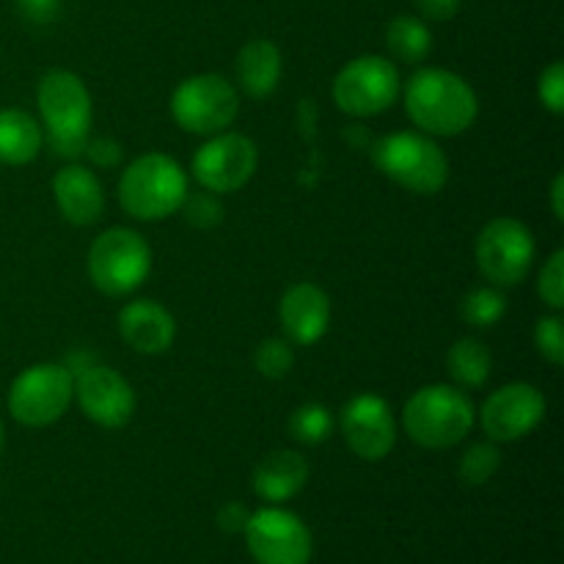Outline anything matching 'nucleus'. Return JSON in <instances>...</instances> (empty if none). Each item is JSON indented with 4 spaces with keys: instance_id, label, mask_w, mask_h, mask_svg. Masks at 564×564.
Masks as SVG:
<instances>
[{
    "instance_id": "f257e3e1",
    "label": "nucleus",
    "mask_w": 564,
    "mask_h": 564,
    "mask_svg": "<svg viewBox=\"0 0 564 564\" xmlns=\"http://www.w3.org/2000/svg\"><path fill=\"white\" fill-rule=\"evenodd\" d=\"M402 97L413 124L433 138L463 135L479 116V99L471 83L438 66L413 72Z\"/></svg>"
},
{
    "instance_id": "f03ea898",
    "label": "nucleus",
    "mask_w": 564,
    "mask_h": 564,
    "mask_svg": "<svg viewBox=\"0 0 564 564\" xmlns=\"http://www.w3.org/2000/svg\"><path fill=\"white\" fill-rule=\"evenodd\" d=\"M474 424L471 397L449 383L422 386L402 408V430L424 449H452L471 435Z\"/></svg>"
},
{
    "instance_id": "7ed1b4c3",
    "label": "nucleus",
    "mask_w": 564,
    "mask_h": 564,
    "mask_svg": "<svg viewBox=\"0 0 564 564\" xmlns=\"http://www.w3.org/2000/svg\"><path fill=\"white\" fill-rule=\"evenodd\" d=\"M187 196V174L174 158L149 152L132 160L119 180V204L130 218L158 224L180 213Z\"/></svg>"
},
{
    "instance_id": "20e7f679",
    "label": "nucleus",
    "mask_w": 564,
    "mask_h": 564,
    "mask_svg": "<svg viewBox=\"0 0 564 564\" xmlns=\"http://www.w3.org/2000/svg\"><path fill=\"white\" fill-rule=\"evenodd\" d=\"M36 105L44 121V132H47V143L55 154L77 158L86 152L94 108L86 83L75 72L50 69L39 80Z\"/></svg>"
},
{
    "instance_id": "39448f33",
    "label": "nucleus",
    "mask_w": 564,
    "mask_h": 564,
    "mask_svg": "<svg viewBox=\"0 0 564 564\" xmlns=\"http://www.w3.org/2000/svg\"><path fill=\"white\" fill-rule=\"evenodd\" d=\"M372 154L380 174L416 196H435L449 182V158L427 132H391Z\"/></svg>"
},
{
    "instance_id": "423d86ee",
    "label": "nucleus",
    "mask_w": 564,
    "mask_h": 564,
    "mask_svg": "<svg viewBox=\"0 0 564 564\" xmlns=\"http://www.w3.org/2000/svg\"><path fill=\"white\" fill-rule=\"evenodd\" d=\"M152 273V248L135 229L113 226L105 229L88 248L91 284L108 297L135 292Z\"/></svg>"
},
{
    "instance_id": "0eeeda50",
    "label": "nucleus",
    "mask_w": 564,
    "mask_h": 564,
    "mask_svg": "<svg viewBox=\"0 0 564 564\" xmlns=\"http://www.w3.org/2000/svg\"><path fill=\"white\" fill-rule=\"evenodd\" d=\"M171 116L193 135H218L240 116V94L235 83L215 72L185 77L171 94Z\"/></svg>"
},
{
    "instance_id": "6e6552de",
    "label": "nucleus",
    "mask_w": 564,
    "mask_h": 564,
    "mask_svg": "<svg viewBox=\"0 0 564 564\" xmlns=\"http://www.w3.org/2000/svg\"><path fill=\"white\" fill-rule=\"evenodd\" d=\"M75 400V372L64 364H33L9 389V413L25 427H50Z\"/></svg>"
},
{
    "instance_id": "1a4fd4ad",
    "label": "nucleus",
    "mask_w": 564,
    "mask_h": 564,
    "mask_svg": "<svg viewBox=\"0 0 564 564\" xmlns=\"http://www.w3.org/2000/svg\"><path fill=\"white\" fill-rule=\"evenodd\" d=\"M400 72L383 55H358L350 64L341 66L334 77V102L341 113L369 119L400 97Z\"/></svg>"
},
{
    "instance_id": "9d476101",
    "label": "nucleus",
    "mask_w": 564,
    "mask_h": 564,
    "mask_svg": "<svg viewBox=\"0 0 564 564\" xmlns=\"http://www.w3.org/2000/svg\"><path fill=\"white\" fill-rule=\"evenodd\" d=\"M534 237L518 218H494L477 237L474 257L479 273L499 290L518 286L534 264Z\"/></svg>"
},
{
    "instance_id": "9b49d317",
    "label": "nucleus",
    "mask_w": 564,
    "mask_h": 564,
    "mask_svg": "<svg viewBox=\"0 0 564 564\" xmlns=\"http://www.w3.org/2000/svg\"><path fill=\"white\" fill-rule=\"evenodd\" d=\"M259 169V149L242 132L224 130L218 135H209L193 154V176L204 191L224 196L237 193L253 180Z\"/></svg>"
},
{
    "instance_id": "f8f14e48",
    "label": "nucleus",
    "mask_w": 564,
    "mask_h": 564,
    "mask_svg": "<svg viewBox=\"0 0 564 564\" xmlns=\"http://www.w3.org/2000/svg\"><path fill=\"white\" fill-rule=\"evenodd\" d=\"M248 554L257 564H308L312 562V532L306 523L281 507H262L251 512L246 529Z\"/></svg>"
},
{
    "instance_id": "ddd939ff",
    "label": "nucleus",
    "mask_w": 564,
    "mask_h": 564,
    "mask_svg": "<svg viewBox=\"0 0 564 564\" xmlns=\"http://www.w3.org/2000/svg\"><path fill=\"white\" fill-rule=\"evenodd\" d=\"M545 408L549 402H545L543 391L518 380V383L501 386L485 400L482 411H479V424H482L488 441L512 444L540 427V422L545 419Z\"/></svg>"
},
{
    "instance_id": "4468645a",
    "label": "nucleus",
    "mask_w": 564,
    "mask_h": 564,
    "mask_svg": "<svg viewBox=\"0 0 564 564\" xmlns=\"http://www.w3.org/2000/svg\"><path fill=\"white\" fill-rule=\"evenodd\" d=\"M75 400L88 422L105 430H119L130 424L138 405L130 380L99 364H91L75 375Z\"/></svg>"
},
{
    "instance_id": "2eb2a0df",
    "label": "nucleus",
    "mask_w": 564,
    "mask_h": 564,
    "mask_svg": "<svg viewBox=\"0 0 564 564\" xmlns=\"http://www.w3.org/2000/svg\"><path fill=\"white\" fill-rule=\"evenodd\" d=\"M341 433L352 455L378 463L391 455L397 444L394 411L380 394H358L341 408Z\"/></svg>"
},
{
    "instance_id": "dca6fc26",
    "label": "nucleus",
    "mask_w": 564,
    "mask_h": 564,
    "mask_svg": "<svg viewBox=\"0 0 564 564\" xmlns=\"http://www.w3.org/2000/svg\"><path fill=\"white\" fill-rule=\"evenodd\" d=\"M279 319L286 339L297 347L317 345L330 325V301L312 281L292 284L279 303Z\"/></svg>"
},
{
    "instance_id": "f3484780",
    "label": "nucleus",
    "mask_w": 564,
    "mask_h": 564,
    "mask_svg": "<svg viewBox=\"0 0 564 564\" xmlns=\"http://www.w3.org/2000/svg\"><path fill=\"white\" fill-rule=\"evenodd\" d=\"M119 334L141 356H160L174 345L176 319L163 303L141 297L119 312Z\"/></svg>"
},
{
    "instance_id": "a211bd4d",
    "label": "nucleus",
    "mask_w": 564,
    "mask_h": 564,
    "mask_svg": "<svg viewBox=\"0 0 564 564\" xmlns=\"http://www.w3.org/2000/svg\"><path fill=\"white\" fill-rule=\"evenodd\" d=\"M53 198L72 226H91L105 213V191L99 176L80 163H69L53 176Z\"/></svg>"
},
{
    "instance_id": "6ab92c4d",
    "label": "nucleus",
    "mask_w": 564,
    "mask_h": 564,
    "mask_svg": "<svg viewBox=\"0 0 564 564\" xmlns=\"http://www.w3.org/2000/svg\"><path fill=\"white\" fill-rule=\"evenodd\" d=\"M308 482V463L301 452L279 449L262 457L257 468H253L251 488L268 505H284V501L295 499Z\"/></svg>"
},
{
    "instance_id": "aec40b11",
    "label": "nucleus",
    "mask_w": 564,
    "mask_h": 564,
    "mask_svg": "<svg viewBox=\"0 0 564 564\" xmlns=\"http://www.w3.org/2000/svg\"><path fill=\"white\" fill-rule=\"evenodd\" d=\"M237 83L242 91L253 99H264L275 91L284 72V58L281 50L270 39H251L242 44L237 55Z\"/></svg>"
},
{
    "instance_id": "412c9836",
    "label": "nucleus",
    "mask_w": 564,
    "mask_h": 564,
    "mask_svg": "<svg viewBox=\"0 0 564 564\" xmlns=\"http://www.w3.org/2000/svg\"><path fill=\"white\" fill-rule=\"evenodd\" d=\"M44 130L31 113L20 108L0 110V163L28 165L39 158Z\"/></svg>"
},
{
    "instance_id": "4be33fe9",
    "label": "nucleus",
    "mask_w": 564,
    "mask_h": 564,
    "mask_svg": "<svg viewBox=\"0 0 564 564\" xmlns=\"http://www.w3.org/2000/svg\"><path fill=\"white\" fill-rule=\"evenodd\" d=\"M446 372L463 389H479L488 383L494 372V356L485 341H479L477 336H466V339H457L446 352Z\"/></svg>"
},
{
    "instance_id": "5701e85b",
    "label": "nucleus",
    "mask_w": 564,
    "mask_h": 564,
    "mask_svg": "<svg viewBox=\"0 0 564 564\" xmlns=\"http://www.w3.org/2000/svg\"><path fill=\"white\" fill-rule=\"evenodd\" d=\"M386 47L397 61L422 64L433 50V33H430L427 22L419 20V17L400 14L386 28Z\"/></svg>"
},
{
    "instance_id": "b1692460",
    "label": "nucleus",
    "mask_w": 564,
    "mask_h": 564,
    "mask_svg": "<svg viewBox=\"0 0 564 564\" xmlns=\"http://www.w3.org/2000/svg\"><path fill=\"white\" fill-rule=\"evenodd\" d=\"M463 319L474 328H494L507 314V295L499 286H477L463 297Z\"/></svg>"
},
{
    "instance_id": "393cba45",
    "label": "nucleus",
    "mask_w": 564,
    "mask_h": 564,
    "mask_svg": "<svg viewBox=\"0 0 564 564\" xmlns=\"http://www.w3.org/2000/svg\"><path fill=\"white\" fill-rule=\"evenodd\" d=\"M334 433V413L328 411L319 402H308V405H301L292 411L290 416V435L301 444L317 446L323 441L330 438Z\"/></svg>"
},
{
    "instance_id": "a878e982",
    "label": "nucleus",
    "mask_w": 564,
    "mask_h": 564,
    "mask_svg": "<svg viewBox=\"0 0 564 564\" xmlns=\"http://www.w3.org/2000/svg\"><path fill=\"white\" fill-rule=\"evenodd\" d=\"M501 466V452L494 441H482V444L468 446L466 455L460 457V479L468 488H479V485L490 482L494 474Z\"/></svg>"
},
{
    "instance_id": "bb28decb",
    "label": "nucleus",
    "mask_w": 564,
    "mask_h": 564,
    "mask_svg": "<svg viewBox=\"0 0 564 564\" xmlns=\"http://www.w3.org/2000/svg\"><path fill=\"white\" fill-rule=\"evenodd\" d=\"M253 364H257V372L268 380H284L286 375L295 367V345L290 339H279V336H270L253 352Z\"/></svg>"
},
{
    "instance_id": "cd10ccee",
    "label": "nucleus",
    "mask_w": 564,
    "mask_h": 564,
    "mask_svg": "<svg viewBox=\"0 0 564 564\" xmlns=\"http://www.w3.org/2000/svg\"><path fill=\"white\" fill-rule=\"evenodd\" d=\"M534 347H538L540 356L545 358L554 367L564 364V328L560 312L549 314V317H540L534 325Z\"/></svg>"
},
{
    "instance_id": "c85d7f7f",
    "label": "nucleus",
    "mask_w": 564,
    "mask_h": 564,
    "mask_svg": "<svg viewBox=\"0 0 564 564\" xmlns=\"http://www.w3.org/2000/svg\"><path fill=\"white\" fill-rule=\"evenodd\" d=\"M538 295L543 297V303L554 312L564 308V251H554L549 257V262L543 264L538 279Z\"/></svg>"
},
{
    "instance_id": "c756f323",
    "label": "nucleus",
    "mask_w": 564,
    "mask_h": 564,
    "mask_svg": "<svg viewBox=\"0 0 564 564\" xmlns=\"http://www.w3.org/2000/svg\"><path fill=\"white\" fill-rule=\"evenodd\" d=\"M182 213L198 229H213V226H218L224 220V207H220L218 196L209 191L187 193L185 204H182Z\"/></svg>"
},
{
    "instance_id": "7c9ffc66",
    "label": "nucleus",
    "mask_w": 564,
    "mask_h": 564,
    "mask_svg": "<svg viewBox=\"0 0 564 564\" xmlns=\"http://www.w3.org/2000/svg\"><path fill=\"white\" fill-rule=\"evenodd\" d=\"M538 97L549 113H554V116L564 113V64L562 61H554L551 66H545L543 75H540V80H538Z\"/></svg>"
},
{
    "instance_id": "2f4dec72",
    "label": "nucleus",
    "mask_w": 564,
    "mask_h": 564,
    "mask_svg": "<svg viewBox=\"0 0 564 564\" xmlns=\"http://www.w3.org/2000/svg\"><path fill=\"white\" fill-rule=\"evenodd\" d=\"M248 518H251V510L240 501H229V505L220 507L218 512V527L224 529L226 534H240L246 529Z\"/></svg>"
},
{
    "instance_id": "473e14b6",
    "label": "nucleus",
    "mask_w": 564,
    "mask_h": 564,
    "mask_svg": "<svg viewBox=\"0 0 564 564\" xmlns=\"http://www.w3.org/2000/svg\"><path fill=\"white\" fill-rule=\"evenodd\" d=\"M86 154L94 160L97 165H116L121 160V147L113 141V138H97V141L86 143Z\"/></svg>"
},
{
    "instance_id": "72a5a7b5",
    "label": "nucleus",
    "mask_w": 564,
    "mask_h": 564,
    "mask_svg": "<svg viewBox=\"0 0 564 564\" xmlns=\"http://www.w3.org/2000/svg\"><path fill=\"white\" fill-rule=\"evenodd\" d=\"M463 0H416V9L424 20L446 22L460 11Z\"/></svg>"
},
{
    "instance_id": "f704fd0d",
    "label": "nucleus",
    "mask_w": 564,
    "mask_h": 564,
    "mask_svg": "<svg viewBox=\"0 0 564 564\" xmlns=\"http://www.w3.org/2000/svg\"><path fill=\"white\" fill-rule=\"evenodd\" d=\"M17 6L31 22H50L61 11V0H17Z\"/></svg>"
},
{
    "instance_id": "c9c22d12",
    "label": "nucleus",
    "mask_w": 564,
    "mask_h": 564,
    "mask_svg": "<svg viewBox=\"0 0 564 564\" xmlns=\"http://www.w3.org/2000/svg\"><path fill=\"white\" fill-rule=\"evenodd\" d=\"M551 207H554V218L564 220V176L556 174L554 185H551Z\"/></svg>"
},
{
    "instance_id": "e433bc0d",
    "label": "nucleus",
    "mask_w": 564,
    "mask_h": 564,
    "mask_svg": "<svg viewBox=\"0 0 564 564\" xmlns=\"http://www.w3.org/2000/svg\"><path fill=\"white\" fill-rule=\"evenodd\" d=\"M0 449H3V424H0Z\"/></svg>"
}]
</instances>
